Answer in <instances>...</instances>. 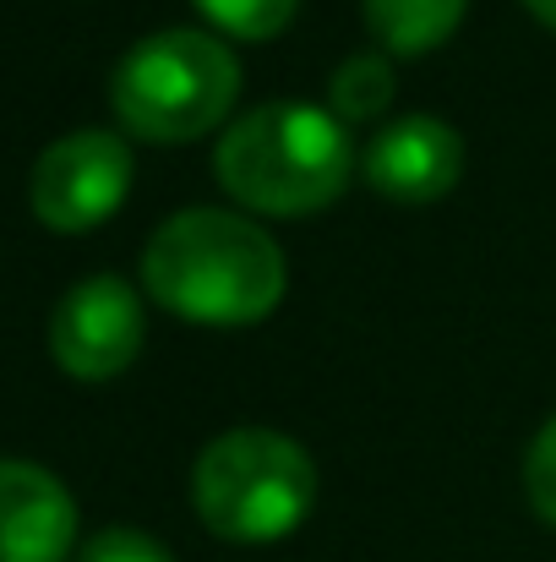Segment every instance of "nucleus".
I'll use <instances>...</instances> for the list:
<instances>
[{
  "label": "nucleus",
  "mask_w": 556,
  "mask_h": 562,
  "mask_svg": "<svg viewBox=\"0 0 556 562\" xmlns=\"http://www.w3.org/2000/svg\"><path fill=\"white\" fill-rule=\"evenodd\" d=\"M148 295L196 328H251L290 290L284 246L246 213L181 207L143 246Z\"/></svg>",
  "instance_id": "f257e3e1"
},
{
  "label": "nucleus",
  "mask_w": 556,
  "mask_h": 562,
  "mask_svg": "<svg viewBox=\"0 0 556 562\" xmlns=\"http://www.w3.org/2000/svg\"><path fill=\"white\" fill-rule=\"evenodd\" d=\"M355 170L350 132L317 104H257L213 148V176L240 207L268 218H300L339 202Z\"/></svg>",
  "instance_id": "f03ea898"
},
{
  "label": "nucleus",
  "mask_w": 556,
  "mask_h": 562,
  "mask_svg": "<svg viewBox=\"0 0 556 562\" xmlns=\"http://www.w3.org/2000/svg\"><path fill=\"white\" fill-rule=\"evenodd\" d=\"M196 519L229 547H273L295 536L317 508L311 453L268 426H235L196 453L191 470Z\"/></svg>",
  "instance_id": "7ed1b4c3"
},
{
  "label": "nucleus",
  "mask_w": 556,
  "mask_h": 562,
  "mask_svg": "<svg viewBox=\"0 0 556 562\" xmlns=\"http://www.w3.org/2000/svg\"><path fill=\"white\" fill-rule=\"evenodd\" d=\"M235 99H240V60L229 55L224 38L202 27H164L137 38L110 77L115 121L159 148L207 137L235 110Z\"/></svg>",
  "instance_id": "20e7f679"
},
{
  "label": "nucleus",
  "mask_w": 556,
  "mask_h": 562,
  "mask_svg": "<svg viewBox=\"0 0 556 562\" xmlns=\"http://www.w3.org/2000/svg\"><path fill=\"white\" fill-rule=\"evenodd\" d=\"M132 191V148L115 132L82 126L55 137L27 181V202L38 213L44 229L55 235H82L93 224H104Z\"/></svg>",
  "instance_id": "39448f33"
},
{
  "label": "nucleus",
  "mask_w": 556,
  "mask_h": 562,
  "mask_svg": "<svg viewBox=\"0 0 556 562\" xmlns=\"http://www.w3.org/2000/svg\"><path fill=\"white\" fill-rule=\"evenodd\" d=\"M148 317L137 290L121 273H93L71 284L49 317V356L77 382H110L121 376L143 350Z\"/></svg>",
  "instance_id": "423d86ee"
},
{
  "label": "nucleus",
  "mask_w": 556,
  "mask_h": 562,
  "mask_svg": "<svg viewBox=\"0 0 556 562\" xmlns=\"http://www.w3.org/2000/svg\"><path fill=\"white\" fill-rule=\"evenodd\" d=\"M464 137L436 115H398L366 148V181L393 202H442L464 176Z\"/></svg>",
  "instance_id": "0eeeda50"
},
{
  "label": "nucleus",
  "mask_w": 556,
  "mask_h": 562,
  "mask_svg": "<svg viewBox=\"0 0 556 562\" xmlns=\"http://www.w3.org/2000/svg\"><path fill=\"white\" fill-rule=\"evenodd\" d=\"M77 547L71 492L27 459H0V562H66Z\"/></svg>",
  "instance_id": "6e6552de"
},
{
  "label": "nucleus",
  "mask_w": 556,
  "mask_h": 562,
  "mask_svg": "<svg viewBox=\"0 0 556 562\" xmlns=\"http://www.w3.org/2000/svg\"><path fill=\"white\" fill-rule=\"evenodd\" d=\"M469 0H366V27L382 55H431L464 22Z\"/></svg>",
  "instance_id": "1a4fd4ad"
},
{
  "label": "nucleus",
  "mask_w": 556,
  "mask_h": 562,
  "mask_svg": "<svg viewBox=\"0 0 556 562\" xmlns=\"http://www.w3.org/2000/svg\"><path fill=\"white\" fill-rule=\"evenodd\" d=\"M328 99L339 121H376L393 104V60L382 49L350 55L333 77H328Z\"/></svg>",
  "instance_id": "9d476101"
},
{
  "label": "nucleus",
  "mask_w": 556,
  "mask_h": 562,
  "mask_svg": "<svg viewBox=\"0 0 556 562\" xmlns=\"http://www.w3.org/2000/svg\"><path fill=\"white\" fill-rule=\"evenodd\" d=\"M191 5L229 38H279L300 11V0H191Z\"/></svg>",
  "instance_id": "9b49d317"
},
{
  "label": "nucleus",
  "mask_w": 556,
  "mask_h": 562,
  "mask_svg": "<svg viewBox=\"0 0 556 562\" xmlns=\"http://www.w3.org/2000/svg\"><path fill=\"white\" fill-rule=\"evenodd\" d=\"M524 497L530 508L556 530V415L535 431L530 453H524Z\"/></svg>",
  "instance_id": "f8f14e48"
},
{
  "label": "nucleus",
  "mask_w": 556,
  "mask_h": 562,
  "mask_svg": "<svg viewBox=\"0 0 556 562\" xmlns=\"http://www.w3.org/2000/svg\"><path fill=\"white\" fill-rule=\"evenodd\" d=\"M77 562H175L148 530H132V525H110L99 536L82 541Z\"/></svg>",
  "instance_id": "ddd939ff"
},
{
  "label": "nucleus",
  "mask_w": 556,
  "mask_h": 562,
  "mask_svg": "<svg viewBox=\"0 0 556 562\" xmlns=\"http://www.w3.org/2000/svg\"><path fill=\"white\" fill-rule=\"evenodd\" d=\"M524 11H530L535 22H546V27L556 33V0H524Z\"/></svg>",
  "instance_id": "4468645a"
}]
</instances>
